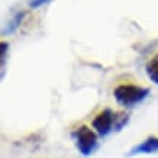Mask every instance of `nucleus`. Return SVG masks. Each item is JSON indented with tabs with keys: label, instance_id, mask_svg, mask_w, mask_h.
<instances>
[{
	"label": "nucleus",
	"instance_id": "f257e3e1",
	"mask_svg": "<svg viewBox=\"0 0 158 158\" xmlns=\"http://www.w3.org/2000/svg\"><path fill=\"white\" fill-rule=\"evenodd\" d=\"M129 120V115L125 112H113L112 109H105L97 113L91 125L100 136H107L112 132H118Z\"/></svg>",
	"mask_w": 158,
	"mask_h": 158
},
{
	"label": "nucleus",
	"instance_id": "f03ea898",
	"mask_svg": "<svg viewBox=\"0 0 158 158\" xmlns=\"http://www.w3.org/2000/svg\"><path fill=\"white\" fill-rule=\"evenodd\" d=\"M149 94V89L135 84H120L115 89L113 96L119 105L125 107H134L139 105L141 102H144Z\"/></svg>",
	"mask_w": 158,
	"mask_h": 158
},
{
	"label": "nucleus",
	"instance_id": "7ed1b4c3",
	"mask_svg": "<svg viewBox=\"0 0 158 158\" xmlns=\"http://www.w3.org/2000/svg\"><path fill=\"white\" fill-rule=\"evenodd\" d=\"M73 139L76 142L78 152L83 157H90L99 149V139L97 135L89 126H80L73 132Z\"/></svg>",
	"mask_w": 158,
	"mask_h": 158
},
{
	"label": "nucleus",
	"instance_id": "20e7f679",
	"mask_svg": "<svg viewBox=\"0 0 158 158\" xmlns=\"http://www.w3.org/2000/svg\"><path fill=\"white\" fill-rule=\"evenodd\" d=\"M158 152V136H148L144 141L129 149L126 157H134V155H141V154H155Z\"/></svg>",
	"mask_w": 158,
	"mask_h": 158
},
{
	"label": "nucleus",
	"instance_id": "39448f33",
	"mask_svg": "<svg viewBox=\"0 0 158 158\" xmlns=\"http://www.w3.org/2000/svg\"><path fill=\"white\" fill-rule=\"evenodd\" d=\"M23 18H25V12H18V13L15 15L13 18L7 22V25H6L5 28H3V31H2V35H10L13 34L16 29L19 28L20 25H22V22H23Z\"/></svg>",
	"mask_w": 158,
	"mask_h": 158
},
{
	"label": "nucleus",
	"instance_id": "423d86ee",
	"mask_svg": "<svg viewBox=\"0 0 158 158\" xmlns=\"http://www.w3.org/2000/svg\"><path fill=\"white\" fill-rule=\"evenodd\" d=\"M147 74L155 84H158V54L151 58L147 64Z\"/></svg>",
	"mask_w": 158,
	"mask_h": 158
},
{
	"label": "nucleus",
	"instance_id": "0eeeda50",
	"mask_svg": "<svg viewBox=\"0 0 158 158\" xmlns=\"http://www.w3.org/2000/svg\"><path fill=\"white\" fill-rule=\"evenodd\" d=\"M7 49H9V44L2 42V55H0V60H2V77H3V73H5V64H6V54H7Z\"/></svg>",
	"mask_w": 158,
	"mask_h": 158
},
{
	"label": "nucleus",
	"instance_id": "6e6552de",
	"mask_svg": "<svg viewBox=\"0 0 158 158\" xmlns=\"http://www.w3.org/2000/svg\"><path fill=\"white\" fill-rule=\"evenodd\" d=\"M49 2H52V0H29V6L32 9H38L44 5H48Z\"/></svg>",
	"mask_w": 158,
	"mask_h": 158
}]
</instances>
